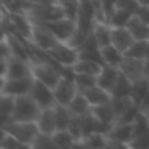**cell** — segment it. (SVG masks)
<instances>
[{
    "mask_svg": "<svg viewBox=\"0 0 149 149\" xmlns=\"http://www.w3.org/2000/svg\"><path fill=\"white\" fill-rule=\"evenodd\" d=\"M53 91H54L56 102L63 105H67L73 100V97L79 92L76 84L73 81V76H61V79L53 88Z\"/></svg>",
    "mask_w": 149,
    "mask_h": 149,
    "instance_id": "8992f818",
    "label": "cell"
},
{
    "mask_svg": "<svg viewBox=\"0 0 149 149\" xmlns=\"http://www.w3.org/2000/svg\"><path fill=\"white\" fill-rule=\"evenodd\" d=\"M118 70L124 74L126 78H129L132 82L136 79H140L145 76V60L142 58H133V57H123Z\"/></svg>",
    "mask_w": 149,
    "mask_h": 149,
    "instance_id": "9c48e42d",
    "label": "cell"
},
{
    "mask_svg": "<svg viewBox=\"0 0 149 149\" xmlns=\"http://www.w3.org/2000/svg\"><path fill=\"white\" fill-rule=\"evenodd\" d=\"M132 94V81L129 78H126L124 74L120 72V76L111 91V97L113 98H118V97H130Z\"/></svg>",
    "mask_w": 149,
    "mask_h": 149,
    "instance_id": "484cf974",
    "label": "cell"
},
{
    "mask_svg": "<svg viewBox=\"0 0 149 149\" xmlns=\"http://www.w3.org/2000/svg\"><path fill=\"white\" fill-rule=\"evenodd\" d=\"M100 53H101V57H102V63L107 64V66H114V67H118L123 57H124V54L117 47H114L113 44L101 47Z\"/></svg>",
    "mask_w": 149,
    "mask_h": 149,
    "instance_id": "44dd1931",
    "label": "cell"
},
{
    "mask_svg": "<svg viewBox=\"0 0 149 149\" xmlns=\"http://www.w3.org/2000/svg\"><path fill=\"white\" fill-rule=\"evenodd\" d=\"M45 26L53 32V35L57 38V41H63V42H67L72 38L73 32L76 31V22L70 21L67 18H61V19H57V21L47 22Z\"/></svg>",
    "mask_w": 149,
    "mask_h": 149,
    "instance_id": "ba28073f",
    "label": "cell"
},
{
    "mask_svg": "<svg viewBox=\"0 0 149 149\" xmlns=\"http://www.w3.org/2000/svg\"><path fill=\"white\" fill-rule=\"evenodd\" d=\"M129 148H133V149H149V132L134 136L130 140Z\"/></svg>",
    "mask_w": 149,
    "mask_h": 149,
    "instance_id": "d590c367",
    "label": "cell"
},
{
    "mask_svg": "<svg viewBox=\"0 0 149 149\" xmlns=\"http://www.w3.org/2000/svg\"><path fill=\"white\" fill-rule=\"evenodd\" d=\"M5 129H0V143H2V139H3V136H5Z\"/></svg>",
    "mask_w": 149,
    "mask_h": 149,
    "instance_id": "681fc988",
    "label": "cell"
},
{
    "mask_svg": "<svg viewBox=\"0 0 149 149\" xmlns=\"http://www.w3.org/2000/svg\"><path fill=\"white\" fill-rule=\"evenodd\" d=\"M47 54L50 56L54 64L61 67H69V69L79 60V50L70 45L69 42H63V41H57L47 51Z\"/></svg>",
    "mask_w": 149,
    "mask_h": 149,
    "instance_id": "3957f363",
    "label": "cell"
},
{
    "mask_svg": "<svg viewBox=\"0 0 149 149\" xmlns=\"http://www.w3.org/2000/svg\"><path fill=\"white\" fill-rule=\"evenodd\" d=\"M67 108L72 113V116H84V114H86V113L91 111L92 105L89 104V101L86 100V97L79 91L76 95L73 97V100L67 104Z\"/></svg>",
    "mask_w": 149,
    "mask_h": 149,
    "instance_id": "7402d4cb",
    "label": "cell"
},
{
    "mask_svg": "<svg viewBox=\"0 0 149 149\" xmlns=\"http://www.w3.org/2000/svg\"><path fill=\"white\" fill-rule=\"evenodd\" d=\"M117 8L118 9H126V10H130L133 13L137 12V9L140 8L137 0H117Z\"/></svg>",
    "mask_w": 149,
    "mask_h": 149,
    "instance_id": "f35d334b",
    "label": "cell"
},
{
    "mask_svg": "<svg viewBox=\"0 0 149 149\" xmlns=\"http://www.w3.org/2000/svg\"><path fill=\"white\" fill-rule=\"evenodd\" d=\"M133 41L134 38L126 26H116V28L111 26V44L117 47L123 54L133 44Z\"/></svg>",
    "mask_w": 149,
    "mask_h": 149,
    "instance_id": "9a60e30c",
    "label": "cell"
},
{
    "mask_svg": "<svg viewBox=\"0 0 149 149\" xmlns=\"http://www.w3.org/2000/svg\"><path fill=\"white\" fill-rule=\"evenodd\" d=\"M92 32H94L100 47L111 44V26H110V24L102 22V21H97L95 25H94Z\"/></svg>",
    "mask_w": 149,
    "mask_h": 149,
    "instance_id": "cb8c5ba5",
    "label": "cell"
},
{
    "mask_svg": "<svg viewBox=\"0 0 149 149\" xmlns=\"http://www.w3.org/2000/svg\"><path fill=\"white\" fill-rule=\"evenodd\" d=\"M139 108H140V111H142V113H143L148 118H149V95L143 100V102L139 105Z\"/></svg>",
    "mask_w": 149,
    "mask_h": 149,
    "instance_id": "b9f144b4",
    "label": "cell"
},
{
    "mask_svg": "<svg viewBox=\"0 0 149 149\" xmlns=\"http://www.w3.org/2000/svg\"><path fill=\"white\" fill-rule=\"evenodd\" d=\"M10 57V50H9V44L6 40L0 41V60H8Z\"/></svg>",
    "mask_w": 149,
    "mask_h": 149,
    "instance_id": "ab89813d",
    "label": "cell"
},
{
    "mask_svg": "<svg viewBox=\"0 0 149 149\" xmlns=\"http://www.w3.org/2000/svg\"><path fill=\"white\" fill-rule=\"evenodd\" d=\"M140 6H149V0H137Z\"/></svg>",
    "mask_w": 149,
    "mask_h": 149,
    "instance_id": "c3c4849f",
    "label": "cell"
},
{
    "mask_svg": "<svg viewBox=\"0 0 149 149\" xmlns=\"http://www.w3.org/2000/svg\"><path fill=\"white\" fill-rule=\"evenodd\" d=\"M82 94L86 97V100L89 101V104H91L92 107L100 105V104L110 102V101L113 100L111 92L105 91L104 88H101V86H98V85H94V86L88 88V89H86V91H84Z\"/></svg>",
    "mask_w": 149,
    "mask_h": 149,
    "instance_id": "ac0fdd59",
    "label": "cell"
},
{
    "mask_svg": "<svg viewBox=\"0 0 149 149\" xmlns=\"http://www.w3.org/2000/svg\"><path fill=\"white\" fill-rule=\"evenodd\" d=\"M102 63L94 61V60H86V58H79L70 69L73 73H85V74H92V76H98V73L102 69Z\"/></svg>",
    "mask_w": 149,
    "mask_h": 149,
    "instance_id": "ffe728a7",
    "label": "cell"
},
{
    "mask_svg": "<svg viewBox=\"0 0 149 149\" xmlns=\"http://www.w3.org/2000/svg\"><path fill=\"white\" fill-rule=\"evenodd\" d=\"M100 48H101V47H100V44H98V41H97L94 32H91V34L86 37V40L84 41V44L81 45L79 51H100Z\"/></svg>",
    "mask_w": 149,
    "mask_h": 149,
    "instance_id": "8d00e7d4",
    "label": "cell"
},
{
    "mask_svg": "<svg viewBox=\"0 0 149 149\" xmlns=\"http://www.w3.org/2000/svg\"><path fill=\"white\" fill-rule=\"evenodd\" d=\"M124 56L146 60V57H148V40H134L133 44L124 51Z\"/></svg>",
    "mask_w": 149,
    "mask_h": 149,
    "instance_id": "d4e9b609",
    "label": "cell"
},
{
    "mask_svg": "<svg viewBox=\"0 0 149 149\" xmlns=\"http://www.w3.org/2000/svg\"><path fill=\"white\" fill-rule=\"evenodd\" d=\"M126 28L130 31L134 40H149V24L142 21L136 13L130 18Z\"/></svg>",
    "mask_w": 149,
    "mask_h": 149,
    "instance_id": "e0dca14e",
    "label": "cell"
},
{
    "mask_svg": "<svg viewBox=\"0 0 149 149\" xmlns=\"http://www.w3.org/2000/svg\"><path fill=\"white\" fill-rule=\"evenodd\" d=\"M91 111H92V114L108 129V132H110V129H111V127L116 124V121H117V116H116V111H114V108H113L111 101H110V102H105V104L95 105V107L91 108Z\"/></svg>",
    "mask_w": 149,
    "mask_h": 149,
    "instance_id": "5bb4252c",
    "label": "cell"
},
{
    "mask_svg": "<svg viewBox=\"0 0 149 149\" xmlns=\"http://www.w3.org/2000/svg\"><path fill=\"white\" fill-rule=\"evenodd\" d=\"M133 15H134V13L130 12V10L116 8V10L113 12V15H111L110 19H108V24H110V26H113V28H116V26H126L127 22L130 21V18H132Z\"/></svg>",
    "mask_w": 149,
    "mask_h": 149,
    "instance_id": "f1b7e54d",
    "label": "cell"
},
{
    "mask_svg": "<svg viewBox=\"0 0 149 149\" xmlns=\"http://www.w3.org/2000/svg\"><path fill=\"white\" fill-rule=\"evenodd\" d=\"M118 76H120L118 67L104 64L101 72L98 73V76H97V85L104 88L105 91L111 92L114 85H116V82H117V79H118Z\"/></svg>",
    "mask_w": 149,
    "mask_h": 149,
    "instance_id": "4fadbf2b",
    "label": "cell"
},
{
    "mask_svg": "<svg viewBox=\"0 0 149 149\" xmlns=\"http://www.w3.org/2000/svg\"><path fill=\"white\" fill-rule=\"evenodd\" d=\"M8 73V60H0V76L6 78Z\"/></svg>",
    "mask_w": 149,
    "mask_h": 149,
    "instance_id": "7bdbcfd3",
    "label": "cell"
},
{
    "mask_svg": "<svg viewBox=\"0 0 149 149\" xmlns=\"http://www.w3.org/2000/svg\"><path fill=\"white\" fill-rule=\"evenodd\" d=\"M111 104H113V108H114L116 116L118 118L124 111H127L132 105H134V101L130 97H118V98H113L111 100Z\"/></svg>",
    "mask_w": 149,
    "mask_h": 149,
    "instance_id": "d6a6232c",
    "label": "cell"
},
{
    "mask_svg": "<svg viewBox=\"0 0 149 149\" xmlns=\"http://www.w3.org/2000/svg\"><path fill=\"white\" fill-rule=\"evenodd\" d=\"M136 15H137L142 21H145L146 24H149V6H140V8L137 9Z\"/></svg>",
    "mask_w": 149,
    "mask_h": 149,
    "instance_id": "60d3db41",
    "label": "cell"
},
{
    "mask_svg": "<svg viewBox=\"0 0 149 149\" xmlns=\"http://www.w3.org/2000/svg\"><path fill=\"white\" fill-rule=\"evenodd\" d=\"M31 148H40V149H48V148H56V143L53 140V136L51 134H47V133H38L37 137L34 139Z\"/></svg>",
    "mask_w": 149,
    "mask_h": 149,
    "instance_id": "836d02e7",
    "label": "cell"
},
{
    "mask_svg": "<svg viewBox=\"0 0 149 149\" xmlns=\"http://www.w3.org/2000/svg\"><path fill=\"white\" fill-rule=\"evenodd\" d=\"M60 5H61L64 18L76 22L78 13H79V0H66V2H63Z\"/></svg>",
    "mask_w": 149,
    "mask_h": 149,
    "instance_id": "1f68e13d",
    "label": "cell"
},
{
    "mask_svg": "<svg viewBox=\"0 0 149 149\" xmlns=\"http://www.w3.org/2000/svg\"><path fill=\"white\" fill-rule=\"evenodd\" d=\"M105 143H107V134L97 132V133H91L85 136L81 140V148H92V149L105 148Z\"/></svg>",
    "mask_w": 149,
    "mask_h": 149,
    "instance_id": "83f0119b",
    "label": "cell"
},
{
    "mask_svg": "<svg viewBox=\"0 0 149 149\" xmlns=\"http://www.w3.org/2000/svg\"><path fill=\"white\" fill-rule=\"evenodd\" d=\"M148 95H149V78L148 76H142L140 79H136L132 82L130 98L134 101V104L140 105Z\"/></svg>",
    "mask_w": 149,
    "mask_h": 149,
    "instance_id": "d6986e66",
    "label": "cell"
},
{
    "mask_svg": "<svg viewBox=\"0 0 149 149\" xmlns=\"http://www.w3.org/2000/svg\"><path fill=\"white\" fill-rule=\"evenodd\" d=\"M102 2V15H104V21L108 24L110 16L113 15V12L117 8V0H101Z\"/></svg>",
    "mask_w": 149,
    "mask_h": 149,
    "instance_id": "74e56055",
    "label": "cell"
},
{
    "mask_svg": "<svg viewBox=\"0 0 149 149\" xmlns=\"http://www.w3.org/2000/svg\"><path fill=\"white\" fill-rule=\"evenodd\" d=\"M32 76L31 72V63L18 57H9L8 58V79H21V78H29Z\"/></svg>",
    "mask_w": 149,
    "mask_h": 149,
    "instance_id": "8fae6325",
    "label": "cell"
},
{
    "mask_svg": "<svg viewBox=\"0 0 149 149\" xmlns=\"http://www.w3.org/2000/svg\"><path fill=\"white\" fill-rule=\"evenodd\" d=\"M54 2H57V3H63V2H66V0H54Z\"/></svg>",
    "mask_w": 149,
    "mask_h": 149,
    "instance_id": "816d5d0a",
    "label": "cell"
},
{
    "mask_svg": "<svg viewBox=\"0 0 149 149\" xmlns=\"http://www.w3.org/2000/svg\"><path fill=\"white\" fill-rule=\"evenodd\" d=\"M53 108H54V117H56L57 130L58 129H67V124H69V121L72 118V113L69 111L67 105H63V104L56 102V105Z\"/></svg>",
    "mask_w": 149,
    "mask_h": 149,
    "instance_id": "4316f807",
    "label": "cell"
},
{
    "mask_svg": "<svg viewBox=\"0 0 149 149\" xmlns=\"http://www.w3.org/2000/svg\"><path fill=\"white\" fill-rule=\"evenodd\" d=\"M47 2H54V0H29V3H47Z\"/></svg>",
    "mask_w": 149,
    "mask_h": 149,
    "instance_id": "7dc6e473",
    "label": "cell"
},
{
    "mask_svg": "<svg viewBox=\"0 0 149 149\" xmlns=\"http://www.w3.org/2000/svg\"><path fill=\"white\" fill-rule=\"evenodd\" d=\"M67 130L74 139L79 142V148H81V140L84 139V129H82V123H81L79 116H72V118L67 124Z\"/></svg>",
    "mask_w": 149,
    "mask_h": 149,
    "instance_id": "4dcf8cb0",
    "label": "cell"
},
{
    "mask_svg": "<svg viewBox=\"0 0 149 149\" xmlns=\"http://www.w3.org/2000/svg\"><path fill=\"white\" fill-rule=\"evenodd\" d=\"M51 136H53V140L56 143V148H61V149L79 148V142L69 133L67 129H58Z\"/></svg>",
    "mask_w": 149,
    "mask_h": 149,
    "instance_id": "603a6c76",
    "label": "cell"
},
{
    "mask_svg": "<svg viewBox=\"0 0 149 149\" xmlns=\"http://www.w3.org/2000/svg\"><path fill=\"white\" fill-rule=\"evenodd\" d=\"M0 148H2V149H16V148H26V146L21 140H18L15 136H12L10 133L6 132L3 139H2V143H0Z\"/></svg>",
    "mask_w": 149,
    "mask_h": 149,
    "instance_id": "e575fe53",
    "label": "cell"
},
{
    "mask_svg": "<svg viewBox=\"0 0 149 149\" xmlns=\"http://www.w3.org/2000/svg\"><path fill=\"white\" fill-rule=\"evenodd\" d=\"M41 113V107L35 102V100L26 94L21 97H15V107L10 114V120L15 121H37Z\"/></svg>",
    "mask_w": 149,
    "mask_h": 149,
    "instance_id": "7a4b0ae2",
    "label": "cell"
},
{
    "mask_svg": "<svg viewBox=\"0 0 149 149\" xmlns=\"http://www.w3.org/2000/svg\"><path fill=\"white\" fill-rule=\"evenodd\" d=\"M108 139H113L116 142L123 143L126 148H129L130 140L134 137V130H133V123H123V121H116V124L110 129L107 133Z\"/></svg>",
    "mask_w": 149,
    "mask_h": 149,
    "instance_id": "30bf717a",
    "label": "cell"
},
{
    "mask_svg": "<svg viewBox=\"0 0 149 149\" xmlns=\"http://www.w3.org/2000/svg\"><path fill=\"white\" fill-rule=\"evenodd\" d=\"M145 76L149 78V58L145 60Z\"/></svg>",
    "mask_w": 149,
    "mask_h": 149,
    "instance_id": "bcb514c9",
    "label": "cell"
},
{
    "mask_svg": "<svg viewBox=\"0 0 149 149\" xmlns=\"http://www.w3.org/2000/svg\"><path fill=\"white\" fill-rule=\"evenodd\" d=\"M146 58H149V40H148V57Z\"/></svg>",
    "mask_w": 149,
    "mask_h": 149,
    "instance_id": "f907efd6",
    "label": "cell"
},
{
    "mask_svg": "<svg viewBox=\"0 0 149 149\" xmlns=\"http://www.w3.org/2000/svg\"><path fill=\"white\" fill-rule=\"evenodd\" d=\"M3 129L8 133H10L12 136H15L18 140H21L26 148H31L34 139L40 133L37 121H15V120H10Z\"/></svg>",
    "mask_w": 149,
    "mask_h": 149,
    "instance_id": "277c9868",
    "label": "cell"
},
{
    "mask_svg": "<svg viewBox=\"0 0 149 149\" xmlns=\"http://www.w3.org/2000/svg\"><path fill=\"white\" fill-rule=\"evenodd\" d=\"M34 84V78H21V79H8L5 82V88H3V94L6 95H12V97H21V95H26L31 92Z\"/></svg>",
    "mask_w": 149,
    "mask_h": 149,
    "instance_id": "7c38bea8",
    "label": "cell"
},
{
    "mask_svg": "<svg viewBox=\"0 0 149 149\" xmlns=\"http://www.w3.org/2000/svg\"><path fill=\"white\" fill-rule=\"evenodd\" d=\"M73 81H74V84H76V86L81 92H84L88 88L97 85V76L85 74V73H73Z\"/></svg>",
    "mask_w": 149,
    "mask_h": 149,
    "instance_id": "f546056e",
    "label": "cell"
},
{
    "mask_svg": "<svg viewBox=\"0 0 149 149\" xmlns=\"http://www.w3.org/2000/svg\"><path fill=\"white\" fill-rule=\"evenodd\" d=\"M37 124L41 133H47V134H53L57 130L56 126V117H54V108H42L38 118H37Z\"/></svg>",
    "mask_w": 149,
    "mask_h": 149,
    "instance_id": "2e32d148",
    "label": "cell"
},
{
    "mask_svg": "<svg viewBox=\"0 0 149 149\" xmlns=\"http://www.w3.org/2000/svg\"><path fill=\"white\" fill-rule=\"evenodd\" d=\"M29 42L34 47L42 50V51H48L57 42V38L45 26V24L32 21V29H31V35H29Z\"/></svg>",
    "mask_w": 149,
    "mask_h": 149,
    "instance_id": "5b68a950",
    "label": "cell"
},
{
    "mask_svg": "<svg viewBox=\"0 0 149 149\" xmlns=\"http://www.w3.org/2000/svg\"><path fill=\"white\" fill-rule=\"evenodd\" d=\"M29 95L35 100V102L41 107V110L56 105V97H54L53 88L42 84V82H40V81H37V79H34Z\"/></svg>",
    "mask_w": 149,
    "mask_h": 149,
    "instance_id": "52a82bcc",
    "label": "cell"
},
{
    "mask_svg": "<svg viewBox=\"0 0 149 149\" xmlns=\"http://www.w3.org/2000/svg\"><path fill=\"white\" fill-rule=\"evenodd\" d=\"M5 82H6V78H5V76H0V94H3V88H5Z\"/></svg>",
    "mask_w": 149,
    "mask_h": 149,
    "instance_id": "ee69618b",
    "label": "cell"
},
{
    "mask_svg": "<svg viewBox=\"0 0 149 149\" xmlns=\"http://www.w3.org/2000/svg\"><path fill=\"white\" fill-rule=\"evenodd\" d=\"M6 13H8V10H6V9L2 6V3H0V21H2V19L6 16Z\"/></svg>",
    "mask_w": 149,
    "mask_h": 149,
    "instance_id": "f6af8a7d",
    "label": "cell"
},
{
    "mask_svg": "<svg viewBox=\"0 0 149 149\" xmlns=\"http://www.w3.org/2000/svg\"><path fill=\"white\" fill-rule=\"evenodd\" d=\"M25 13L34 22L47 24L51 21H57L64 18L61 5L57 2H47V3H29Z\"/></svg>",
    "mask_w": 149,
    "mask_h": 149,
    "instance_id": "6da1fadb",
    "label": "cell"
}]
</instances>
